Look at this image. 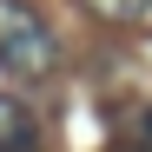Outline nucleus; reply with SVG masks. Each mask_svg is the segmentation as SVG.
Instances as JSON below:
<instances>
[{"mask_svg": "<svg viewBox=\"0 0 152 152\" xmlns=\"http://www.w3.org/2000/svg\"><path fill=\"white\" fill-rule=\"evenodd\" d=\"M53 60H60L53 27H46L27 0H0V66H7V73H27V80H46Z\"/></svg>", "mask_w": 152, "mask_h": 152, "instance_id": "nucleus-1", "label": "nucleus"}, {"mask_svg": "<svg viewBox=\"0 0 152 152\" xmlns=\"http://www.w3.org/2000/svg\"><path fill=\"white\" fill-rule=\"evenodd\" d=\"M0 152H40V126L13 99H0Z\"/></svg>", "mask_w": 152, "mask_h": 152, "instance_id": "nucleus-2", "label": "nucleus"}, {"mask_svg": "<svg viewBox=\"0 0 152 152\" xmlns=\"http://www.w3.org/2000/svg\"><path fill=\"white\" fill-rule=\"evenodd\" d=\"M80 7H86L93 20H106V27H132V20L152 13V0H80Z\"/></svg>", "mask_w": 152, "mask_h": 152, "instance_id": "nucleus-3", "label": "nucleus"}, {"mask_svg": "<svg viewBox=\"0 0 152 152\" xmlns=\"http://www.w3.org/2000/svg\"><path fill=\"white\" fill-rule=\"evenodd\" d=\"M119 145L152 152V106H145V113H126V126H119Z\"/></svg>", "mask_w": 152, "mask_h": 152, "instance_id": "nucleus-4", "label": "nucleus"}, {"mask_svg": "<svg viewBox=\"0 0 152 152\" xmlns=\"http://www.w3.org/2000/svg\"><path fill=\"white\" fill-rule=\"evenodd\" d=\"M113 152H132V145H113Z\"/></svg>", "mask_w": 152, "mask_h": 152, "instance_id": "nucleus-5", "label": "nucleus"}]
</instances>
